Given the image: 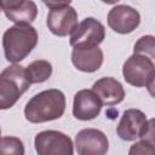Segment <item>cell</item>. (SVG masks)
<instances>
[{
    "instance_id": "7c38bea8",
    "label": "cell",
    "mask_w": 155,
    "mask_h": 155,
    "mask_svg": "<svg viewBox=\"0 0 155 155\" xmlns=\"http://www.w3.org/2000/svg\"><path fill=\"white\" fill-rule=\"evenodd\" d=\"M5 16L15 24H30L38 15V7L30 0H4L0 2Z\"/></svg>"
},
{
    "instance_id": "ac0fdd59",
    "label": "cell",
    "mask_w": 155,
    "mask_h": 155,
    "mask_svg": "<svg viewBox=\"0 0 155 155\" xmlns=\"http://www.w3.org/2000/svg\"><path fill=\"white\" fill-rule=\"evenodd\" d=\"M128 155H155V147L149 142L142 139L131 145Z\"/></svg>"
},
{
    "instance_id": "30bf717a",
    "label": "cell",
    "mask_w": 155,
    "mask_h": 155,
    "mask_svg": "<svg viewBox=\"0 0 155 155\" xmlns=\"http://www.w3.org/2000/svg\"><path fill=\"white\" fill-rule=\"evenodd\" d=\"M108 25L119 34L132 33L140 23L139 12L130 5H116L108 13Z\"/></svg>"
},
{
    "instance_id": "ffe728a7",
    "label": "cell",
    "mask_w": 155,
    "mask_h": 155,
    "mask_svg": "<svg viewBox=\"0 0 155 155\" xmlns=\"http://www.w3.org/2000/svg\"><path fill=\"white\" fill-rule=\"evenodd\" d=\"M145 87H147L149 94L155 98V71H154V74L151 75V78L149 79V81H148V84H147Z\"/></svg>"
},
{
    "instance_id": "5bb4252c",
    "label": "cell",
    "mask_w": 155,
    "mask_h": 155,
    "mask_svg": "<svg viewBox=\"0 0 155 155\" xmlns=\"http://www.w3.org/2000/svg\"><path fill=\"white\" fill-rule=\"evenodd\" d=\"M71 62L74 67L84 73L97 71L103 64V51L96 47H84V48H73Z\"/></svg>"
},
{
    "instance_id": "2e32d148",
    "label": "cell",
    "mask_w": 155,
    "mask_h": 155,
    "mask_svg": "<svg viewBox=\"0 0 155 155\" xmlns=\"http://www.w3.org/2000/svg\"><path fill=\"white\" fill-rule=\"evenodd\" d=\"M133 53L145 56L155 64V36L153 35L140 36L133 46Z\"/></svg>"
},
{
    "instance_id": "ba28073f",
    "label": "cell",
    "mask_w": 155,
    "mask_h": 155,
    "mask_svg": "<svg viewBox=\"0 0 155 155\" xmlns=\"http://www.w3.org/2000/svg\"><path fill=\"white\" fill-rule=\"evenodd\" d=\"M78 155H107L109 142L104 132L96 128H84L75 136Z\"/></svg>"
},
{
    "instance_id": "9a60e30c",
    "label": "cell",
    "mask_w": 155,
    "mask_h": 155,
    "mask_svg": "<svg viewBox=\"0 0 155 155\" xmlns=\"http://www.w3.org/2000/svg\"><path fill=\"white\" fill-rule=\"evenodd\" d=\"M25 71L30 84H41L52 75V64L45 59H36L25 68Z\"/></svg>"
},
{
    "instance_id": "7a4b0ae2",
    "label": "cell",
    "mask_w": 155,
    "mask_h": 155,
    "mask_svg": "<svg viewBox=\"0 0 155 155\" xmlns=\"http://www.w3.org/2000/svg\"><path fill=\"white\" fill-rule=\"evenodd\" d=\"M38 31L30 24H15L2 36L5 58L16 64L23 61L38 44Z\"/></svg>"
},
{
    "instance_id": "52a82bcc",
    "label": "cell",
    "mask_w": 155,
    "mask_h": 155,
    "mask_svg": "<svg viewBox=\"0 0 155 155\" xmlns=\"http://www.w3.org/2000/svg\"><path fill=\"white\" fill-rule=\"evenodd\" d=\"M155 71V64L145 56L133 53L122 65V75L127 84L134 87L147 86Z\"/></svg>"
},
{
    "instance_id": "3957f363",
    "label": "cell",
    "mask_w": 155,
    "mask_h": 155,
    "mask_svg": "<svg viewBox=\"0 0 155 155\" xmlns=\"http://www.w3.org/2000/svg\"><path fill=\"white\" fill-rule=\"evenodd\" d=\"M30 85L24 67L12 64L5 68L0 74V109L13 107Z\"/></svg>"
},
{
    "instance_id": "5b68a950",
    "label": "cell",
    "mask_w": 155,
    "mask_h": 155,
    "mask_svg": "<svg viewBox=\"0 0 155 155\" xmlns=\"http://www.w3.org/2000/svg\"><path fill=\"white\" fill-rule=\"evenodd\" d=\"M34 147L38 155H74L70 137L54 130L39 132L35 136Z\"/></svg>"
},
{
    "instance_id": "e0dca14e",
    "label": "cell",
    "mask_w": 155,
    "mask_h": 155,
    "mask_svg": "<svg viewBox=\"0 0 155 155\" xmlns=\"http://www.w3.org/2000/svg\"><path fill=\"white\" fill-rule=\"evenodd\" d=\"M0 155H24L23 142L17 137H2L0 144Z\"/></svg>"
},
{
    "instance_id": "8992f818",
    "label": "cell",
    "mask_w": 155,
    "mask_h": 155,
    "mask_svg": "<svg viewBox=\"0 0 155 155\" xmlns=\"http://www.w3.org/2000/svg\"><path fill=\"white\" fill-rule=\"evenodd\" d=\"M105 38L104 25L93 17H87L79 23L74 33L70 35V46L73 48L96 47L103 42Z\"/></svg>"
},
{
    "instance_id": "8fae6325",
    "label": "cell",
    "mask_w": 155,
    "mask_h": 155,
    "mask_svg": "<svg viewBox=\"0 0 155 155\" xmlns=\"http://www.w3.org/2000/svg\"><path fill=\"white\" fill-rule=\"evenodd\" d=\"M102 107V101L92 90H80L74 96L73 115L82 121L93 120L99 115Z\"/></svg>"
},
{
    "instance_id": "6da1fadb",
    "label": "cell",
    "mask_w": 155,
    "mask_h": 155,
    "mask_svg": "<svg viewBox=\"0 0 155 155\" xmlns=\"http://www.w3.org/2000/svg\"><path fill=\"white\" fill-rule=\"evenodd\" d=\"M65 96L61 90L50 88L33 96L24 107V116L31 124H41L62 117Z\"/></svg>"
},
{
    "instance_id": "4fadbf2b",
    "label": "cell",
    "mask_w": 155,
    "mask_h": 155,
    "mask_svg": "<svg viewBox=\"0 0 155 155\" xmlns=\"http://www.w3.org/2000/svg\"><path fill=\"white\" fill-rule=\"evenodd\" d=\"M92 91L99 97L103 105H116L125 98V90L122 85L116 79L110 76L97 80L92 86Z\"/></svg>"
},
{
    "instance_id": "d6986e66",
    "label": "cell",
    "mask_w": 155,
    "mask_h": 155,
    "mask_svg": "<svg viewBox=\"0 0 155 155\" xmlns=\"http://www.w3.org/2000/svg\"><path fill=\"white\" fill-rule=\"evenodd\" d=\"M143 139L149 142L150 144H153L155 147V117L148 120L147 130L143 134Z\"/></svg>"
},
{
    "instance_id": "9c48e42d",
    "label": "cell",
    "mask_w": 155,
    "mask_h": 155,
    "mask_svg": "<svg viewBox=\"0 0 155 155\" xmlns=\"http://www.w3.org/2000/svg\"><path fill=\"white\" fill-rule=\"evenodd\" d=\"M147 116L139 109H127L124 111L120 122L116 127L117 136L126 142H132L143 138L147 130Z\"/></svg>"
},
{
    "instance_id": "277c9868",
    "label": "cell",
    "mask_w": 155,
    "mask_h": 155,
    "mask_svg": "<svg viewBox=\"0 0 155 155\" xmlns=\"http://www.w3.org/2000/svg\"><path fill=\"white\" fill-rule=\"evenodd\" d=\"M44 4L50 8L47 15V27L56 36H68L74 33L78 24V12L70 6L71 1L48 0Z\"/></svg>"
}]
</instances>
